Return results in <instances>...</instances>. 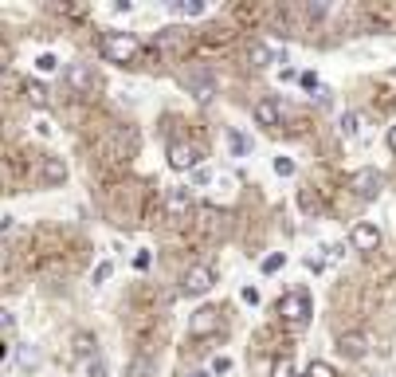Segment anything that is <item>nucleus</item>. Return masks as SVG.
<instances>
[{"mask_svg": "<svg viewBox=\"0 0 396 377\" xmlns=\"http://www.w3.org/2000/svg\"><path fill=\"white\" fill-rule=\"evenodd\" d=\"M102 51L110 63H134V55L141 51V40L134 32H106L102 36Z\"/></svg>", "mask_w": 396, "mask_h": 377, "instance_id": "nucleus-1", "label": "nucleus"}, {"mask_svg": "<svg viewBox=\"0 0 396 377\" xmlns=\"http://www.w3.org/2000/svg\"><path fill=\"white\" fill-rule=\"evenodd\" d=\"M278 318L283 322H290V327H306V318H310V295L306 291H287V295L278 299Z\"/></svg>", "mask_w": 396, "mask_h": 377, "instance_id": "nucleus-2", "label": "nucleus"}, {"mask_svg": "<svg viewBox=\"0 0 396 377\" xmlns=\"http://www.w3.org/2000/svg\"><path fill=\"white\" fill-rule=\"evenodd\" d=\"M349 188H353L361 200H376V197H381V188H385V173H381V169H373V165L357 169L353 181H349Z\"/></svg>", "mask_w": 396, "mask_h": 377, "instance_id": "nucleus-3", "label": "nucleus"}, {"mask_svg": "<svg viewBox=\"0 0 396 377\" xmlns=\"http://www.w3.org/2000/svg\"><path fill=\"white\" fill-rule=\"evenodd\" d=\"M169 169H177V173H192L200 165V149L192 142H169V153H165Z\"/></svg>", "mask_w": 396, "mask_h": 377, "instance_id": "nucleus-4", "label": "nucleus"}, {"mask_svg": "<svg viewBox=\"0 0 396 377\" xmlns=\"http://www.w3.org/2000/svg\"><path fill=\"white\" fill-rule=\"evenodd\" d=\"M349 248H353V252H376V248H381V228L369 224V220L353 224V228H349Z\"/></svg>", "mask_w": 396, "mask_h": 377, "instance_id": "nucleus-5", "label": "nucleus"}, {"mask_svg": "<svg viewBox=\"0 0 396 377\" xmlns=\"http://www.w3.org/2000/svg\"><path fill=\"white\" fill-rule=\"evenodd\" d=\"M212 283H216V271L212 268H204V263H200V268H192L185 275V283H181V291H185V295H192V299H200L204 295V291H212Z\"/></svg>", "mask_w": 396, "mask_h": 377, "instance_id": "nucleus-6", "label": "nucleus"}, {"mask_svg": "<svg viewBox=\"0 0 396 377\" xmlns=\"http://www.w3.org/2000/svg\"><path fill=\"white\" fill-rule=\"evenodd\" d=\"M67 87L79 90V95H90V90L99 87V75H94L90 63H71L67 67Z\"/></svg>", "mask_w": 396, "mask_h": 377, "instance_id": "nucleus-7", "label": "nucleus"}, {"mask_svg": "<svg viewBox=\"0 0 396 377\" xmlns=\"http://www.w3.org/2000/svg\"><path fill=\"white\" fill-rule=\"evenodd\" d=\"M165 212H169V217H173V220L188 217V212H192V193H188L185 185L169 188V193H165Z\"/></svg>", "mask_w": 396, "mask_h": 377, "instance_id": "nucleus-8", "label": "nucleus"}, {"mask_svg": "<svg viewBox=\"0 0 396 377\" xmlns=\"http://www.w3.org/2000/svg\"><path fill=\"white\" fill-rule=\"evenodd\" d=\"M188 330L192 334H216L220 330V310L216 307H200V310H192V318H188Z\"/></svg>", "mask_w": 396, "mask_h": 377, "instance_id": "nucleus-9", "label": "nucleus"}, {"mask_svg": "<svg viewBox=\"0 0 396 377\" xmlns=\"http://www.w3.org/2000/svg\"><path fill=\"white\" fill-rule=\"evenodd\" d=\"M248 60H251V67H271V63L283 60V51H278L275 43L259 40V43H251V48H248Z\"/></svg>", "mask_w": 396, "mask_h": 377, "instance_id": "nucleus-10", "label": "nucleus"}, {"mask_svg": "<svg viewBox=\"0 0 396 377\" xmlns=\"http://www.w3.org/2000/svg\"><path fill=\"white\" fill-rule=\"evenodd\" d=\"M337 354L349 357V362L365 357V354H369V338H365V334H341V338H337Z\"/></svg>", "mask_w": 396, "mask_h": 377, "instance_id": "nucleus-11", "label": "nucleus"}, {"mask_svg": "<svg viewBox=\"0 0 396 377\" xmlns=\"http://www.w3.org/2000/svg\"><path fill=\"white\" fill-rule=\"evenodd\" d=\"M165 8H169V16H188L192 20V16H204L208 12V0H169Z\"/></svg>", "mask_w": 396, "mask_h": 377, "instance_id": "nucleus-12", "label": "nucleus"}, {"mask_svg": "<svg viewBox=\"0 0 396 377\" xmlns=\"http://www.w3.org/2000/svg\"><path fill=\"white\" fill-rule=\"evenodd\" d=\"M255 122L259 126H278L283 122V107L275 99H259L255 102Z\"/></svg>", "mask_w": 396, "mask_h": 377, "instance_id": "nucleus-13", "label": "nucleus"}, {"mask_svg": "<svg viewBox=\"0 0 396 377\" xmlns=\"http://www.w3.org/2000/svg\"><path fill=\"white\" fill-rule=\"evenodd\" d=\"M40 173H43L48 185H63V181H67V161H63V158H43Z\"/></svg>", "mask_w": 396, "mask_h": 377, "instance_id": "nucleus-14", "label": "nucleus"}, {"mask_svg": "<svg viewBox=\"0 0 396 377\" xmlns=\"http://www.w3.org/2000/svg\"><path fill=\"white\" fill-rule=\"evenodd\" d=\"M228 149L236 153V158H248L251 153V134H243V130H228Z\"/></svg>", "mask_w": 396, "mask_h": 377, "instance_id": "nucleus-15", "label": "nucleus"}, {"mask_svg": "<svg viewBox=\"0 0 396 377\" xmlns=\"http://www.w3.org/2000/svg\"><path fill=\"white\" fill-rule=\"evenodd\" d=\"M361 126H365V118H361L357 110H346V114H341V138H357Z\"/></svg>", "mask_w": 396, "mask_h": 377, "instance_id": "nucleus-16", "label": "nucleus"}, {"mask_svg": "<svg viewBox=\"0 0 396 377\" xmlns=\"http://www.w3.org/2000/svg\"><path fill=\"white\" fill-rule=\"evenodd\" d=\"M28 102H31V107H40V110L48 107V87H43L40 79H31V83H28Z\"/></svg>", "mask_w": 396, "mask_h": 377, "instance_id": "nucleus-17", "label": "nucleus"}, {"mask_svg": "<svg viewBox=\"0 0 396 377\" xmlns=\"http://www.w3.org/2000/svg\"><path fill=\"white\" fill-rule=\"evenodd\" d=\"M55 67H59V55H55V51H40V55H36V71H40V75H51Z\"/></svg>", "mask_w": 396, "mask_h": 377, "instance_id": "nucleus-18", "label": "nucleus"}, {"mask_svg": "<svg viewBox=\"0 0 396 377\" xmlns=\"http://www.w3.org/2000/svg\"><path fill=\"white\" fill-rule=\"evenodd\" d=\"M283 263H287V256H283V252H271V256L259 263V271H263V275H275V271H283Z\"/></svg>", "mask_w": 396, "mask_h": 377, "instance_id": "nucleus-19", "label": "nucleus"}, {"mask_svg": "<svg viewBox=\"0 0 396 377\" xmlns=\"http://www.w3.org/2000/svg\"><path fill=\"white\" fill-rule=\"evenodd\" d=\"M212 181H216V173H212L208 165H197V169H192V188H208Z\"/></svg>", "mask_w": 396, "mask_h": 377, "instance_id": "nucleus-20", "label": "nucleus"}, {"mask_svg": "<svg viewBox=\"0 0 396 377\" xmlns=\"http://www.w3.org/2000/svg\"><path fill=\"white\" fill-rule=\"evenodd\" d=\"M181 32H185V28H177V24H173V28H161L157 32V48H169V43L177 48V43H181Z\"/></svg>", "mask_w": 396, "mask_h": 377, "instance_id": "nucleus-21", "label": "nucleus"}, {"mask_svg": "<svg viewBox=\"0 0 396 377\" xmlns=\"http://www.w3.org/2000/svg\"><path fill=\"white\" fill-rule=\"evenodd\" d=\"M188 87H192V95H197V99H204V102L212 99V79H208V75H204V79H192Z\"/></svg>", "mask_w": 396, "mask_h": 377, "instance_id": "nucleus-22", "label": "nucleus"}, {"mask_svg": "<svg viewBox=\"0 0 396 377\" xmlns=\"http://www.w3.org/2000/svg\"><path fill=\"white\" fill-rule=\"evenodd\" d=\"M271 377H295V362H290V357H275Z\"/></svg>", "mask_w": 396, "mask_h": 377, "instance_id": "nucleus-23", "label": "nucleus"}, {"mask_svg": "<svg viewBox=\"0 0 396 377\" xmlns=\"http://www.w3.org/2000/svg\"><path fill=\"white\" fill-rule=\"evenodd\" d=\"M129 263H134V271H149V263H153V252H134V256H129Z\"/></svg>", "mask_w": 396, "mask_h": 377, "instance_id": "nucleus-24", "label": "nucleus"}, {"mask_svg": "<svg viewBox=\"0 0 396 377\" xmlns=\"http://www.w3.org/2000/svg\"><path fill=\"white\" fill-rule=\"evenodd\" d=\"M306 377H337V373H334V366H330V362H310Z\"/></svg>", "mask_w": 396, "mask_h": 377, "instance_id": "nucleus-25", "label": "nucleus"}, {"mask_svg": "<svg viewBox=\"0 0 396 377\" xmlns=\"http://www.w3.org/2000/svg\"><path fill=\"white\" fill-rule=\"evenodd\" d=\"M110 275H114V263H110V259H102L99 268H94V287H102Z\"/></svg>", "mask_w": 396, "mask_h": 377, "instance_id": "nucleus-26", "label": "nucleus"}, {"mask_svg": "<svg viewBox=\"0 0 396 377\" xmlns=\"http://www.w3.org/2000/svg\"><path fill=\"white\" fill-rule=\"evenodd\" d=\"M75 350H79L83 357H90V354H94V338H90V334H79V338H75Z\"/></svg>", "mask_w": 396, "mask_h": 377, "instance_id": "nucleus-27", "label": "nucleus"}, {"mask_svg": "<svg viewBox=\"0 0 396 377\" xmlns=\"http://www.w3.org/2000/svg\"><path fill=\"white\" fill-rule=\"evenodd\" d=\"M20 366H24V369L36 366V346H31V342H24V346H20Z\"/></svg>", "mask_w": 396, "mask_h": 377, "instance_id": "nucleus-28", "label": "nucleus"}, {"mask_svg": "<svg viewBox=\"0 0 396 377\" xmlns=\"http://www.w3.org/2000/svg\"><path fill=\"white\" fill-rule=\"evenodd\" d=\"M275 173H278V177H295V161H290V158H275Z\"/></svg>", "mask_w": 396, "mask_h": 377, "instance_id": "nucleus-29", "label": "nucleus"}, {"mask_svg": "<svg viewBox=\"0 0 396 377\" xmlns=\"http://www.w3.org/2000/svg\"><path fill=\"white\" fill-rule=\"evenodd\" d=\"M36 134H40V138H51V134H55V122H51V118H36Z\"/></svg>", "mask_w": 396, "mask_h": 377, "instance_id": "nucleus-30", "label": "nucleus"}, {"mask_svg": "<svg viewBox=\"0 0 396 377\" xmlns=\"http://www.w3.org/2000/svg\"><path fill=\"white\" fill-rule=\"evenodd\" d=\"M87 377H106V366H102L99 357H90L87 362Z\"/></svg>", "mask_w": 396, "mask_h": 377, "instance_id": "nucleus-31", "label": "nucleus"}, {"mask_svg": "<svg viewBox=\"0 0 396 377\" xmlns=\"http://www.w3.org/2000/svg\"><path fill=\"white\" fill-rule=\"evenodd\" d=\"M298 205H302V209H306V212H318V200L310 197L306 188H302V193H298Z\"/></svg>", "mask_w": 396, "mask_h": 377, "instance_id": "nucleus-32", "label": "nucleus"}, {"mask_svg": "<svg viewBox=\"0 0 396 377\" xmlns=\"http://www.w3.org/2000/svg\"><path fill=\"white\" fill-rule=\"evenodd\" d=\"M322 252H326L330 259H341V256H346V244H326Z\"/></svg>", "mask_w": 396, "mask_h": 377, "instance_id": "nucleus-33", "label": "nucleus"}, {"mask_svg": "<svg viewBox=\"0 0 396 377\" xmlns=\"http://www.w3.org/2000/svg\"><path fill=\"white\" fill-rule=\"evenodd\" d=\"M298 83H302L306 90H318V75H310V71H306V75H298Z\"/></svg>", "mask_w": 396, "mask_h": 377, "instance_id": "nucleus-34", "label": "nucleus"}, {"mask_svg": "<svg viewBox=\"0 0 396 377\" xmlns=\"http://www.w3.org/2000/svg\"><path fill=\"white\" fill-rule=\"evenodd\" d=\"M228 369H232L228 357H216V362H212V373H228Z\"/></svg>", "mask_w": 396, "mask_h": 377, "instance_id": "nucleus-35", "label": "nucleus"}, {"mask_svg": "<svg viewBox=\"0 0 396 377\" xmlns=\"http://www.w3.org/2000/svg\"><path fill=\"white\" fill-rule=\"evenodd\" d=\"M243 303H248V307H255V303H259V291L255 287H243Z\"/></svg>", "mask_w": 396, "mask_h": 377, "instance_id": "nucleus-36", "label": "nucleus"}, {"mask_svg": "<svg viewBox=\"0 0 396 377\" xmlns=\"http://www.w3.org/2000/svg\"><path fill=\"white\" fill-rule=\"evenodd\" d=\"M12 327V315H8V310H0V330H8Z\"/></svg>", "mask_w": 396, "mask_h": 377, "instance_id": "nucleus-37", "label": "nucleus"}, {"mask_svg": "<svg viewBox=\"0 0 396 377\" xmlns=\"http://www.w3.org/2000/svg\"><path fill=\"white\" fill-rule=\"evenodd\" d=\"M388 149H393V153H396V126L388 130Z\"/></svg>", "mask_w": 396, "mask_h": 377, "instance_id": "nucleus-38", "label": "nucleus"}, {"mask_svg": "<svg viewBox=\"0 0 396 377\" xmlns=\"http://www.w3.org/2000/svg\"><path fill=\"white\" fill-rule=\"evenodd\" d=\"M192 377H208V369H204V373H192Z\"/></svg>", "mask_w": 396, "mask_h": 377, "instance_id": "nucleus-39", "label": "nucleus"}, {"mask_svg": "<svg viewBox=\"0 0 396 377\" xmlns=\"http://www.w3.org/2000/svg\"><path fill=\"white\" fill-rule=\"evenodd\" d=\"M0 79H4V67H0Z\"/></svg>", "mask_w": 396, "mask_h": 377, "instance_id": "nucleus-40", "label": "nucleus"}, {"mask_svg": "<svg viewBox=\"0 0 396 377\" xmlns=\"http://www.w3.org/2000/svg\"><path fill=\"white\" fill-rule=\"evenodd\" d=\"M0 357H4V346H0Z\"/></svg>", "mask_w": 396, "mask_h": 377, "instance_id": "nucleus-41", "label": "nucleus"}, {"mask_svg": "<svg viewBox=\"0 0 396 377\" xmlns=\"http://www.w3.org/2000/svg\"><path fill=\"white\" fill-rule=\"evenodd\" d=\"M302 377H306V373H302Z\"/></svg>", "mask_w": 396, "mask_h": 377, "instance_id": "nucleus-42", "label": "nucleus"}]
</instances>
